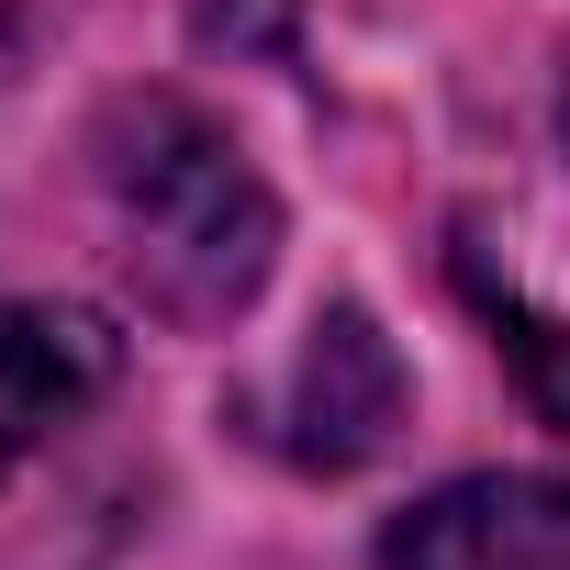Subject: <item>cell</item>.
Here are the masks:
<instances>
[{
  "mask_svg": "<svg viewBox=\"0 0 570 570\" xmlns=\"http://www.w3.org/2000/svg\"><path fill=\"white\" fill-rule=\"evenodd\" d=\"M90 157L124 213V268L168 325H224L257 303L279 257V202L213 112H190L179 90H135L101 112Z\"/></svg>",
  "mask_w": 570,
  "mask_h": 570,
  "instance_id": "obj_1",
  "label": "cell"
},
{
  "mask_svg": "<svg viewBox=\"0 0 570 570\" xmlns=\"http://www.w3.org/2000/svg\"><path fill=\"white\" fill-rule=\"evenodd\" d=\"M503 347H514V370H525L537 414H548V425H570V325H548V314H503Z\"/></svg>",
  "mask_w": 570,
  "mask_h": 570,
  "instance_id": "obj_5",
  "label": "cell"
},
{
  "mask_svg": "<svg viewBox=\"0 0 570 570\" xmlns=\"http://www.w3.org/2000/svg\"><path fill=\"white\" fill-rule=\"evenodd\" d=\"M392 425H403V358H392V336H381L358 303H336V314L314 325L303 370H292V459L358 470Z\"/></svg>",
  "mask_w": 570,
  "mask_h": 570,
  "instance_id": "obj_4",
  "label": "cell"
},
{
  "mask_svg": "<svg viewBox=\"0 0 570 570\" xmlns=\"http://www.w3.org/2000/svg\"><path fill=\"white\" fill-rule=\"evenodd\" d=\"M381 570H570V481H448L381 537Z\"/></svg>",
  "mask_w": 570,
  "mask_h": 570,
  "instance_id": "obj_2",
  "label": "cell"
},
{
  "mask_svg": "<svg viewBox=\"0 0 570 570\" xmlns=\"http://www.w3.org/2000/svg\"><path fill=\"white\" fill-rule=\"evenodd\" d=\"M112 358H124L112 325L79 303H0V470L79 425L112 392Z\"/></svg>",
  "mask_w": 570,
  "mask_h": 570,
  "instance_id": "obj_3",
  "label": "cell"
}]
</instances>
